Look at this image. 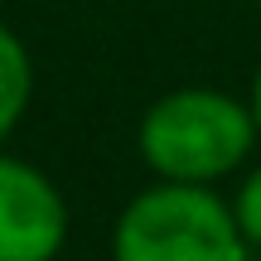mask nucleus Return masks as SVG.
Segmentation results:
<instances>
[{
    "label": "nucleus",
    "instance_id": "1",
    "mask_svg": "<svg viewBox=\"0 0 261 261\" xmlns=\"http://www.w3.org/2000/svg\"><path fill=\"white\" fill-rule=\"evenodd\" d=\"M242 223L208 189L169 179L130 198L116 223V261H247Z\"/></svg>",
    "mask_w": 261,
    "mask_h": 261
},
{
    "label": "nucleus",
    "instance_id": "2",
    "mask_svg": "<svg viewBox=\"0 0 261 261\" xmlns=\"http://www.w3.org/2000/svg\"><path fill=\"white\" fill-rule=\"evenodd\" d=\"M252 150V116L223 92H169L140 121V155L165 179L203 184L218 179Z\"/></svg>",
    "mask_w": 261,
    "mask_h": 261
},
{
    "label": "nucleus",
    "instance_id": "3",
    "mask_svg": "<svg viewBox=\"0 0 261 261\" xmlns=\"http://www.w3.org/2000/svg\"><path fill=\"white\" fill-rule=\"evenodd\" d=\"M68 237V208L34 165L0 155V261H54Z\"/></svg>",
    "mask_w": 261,
    "mask_h": 261
},
{
    "label": "nucleus",
    "instance_id": "4",
    "mask_svg": "<svg viewBox=\"0 0 261 261\" xmlns=\"http://www.w3.org/2000/svg\"><path fill=\"white\" fill-rule=\"evenodd\" d=\"M29 87H34V73H29L24 44L10 29H0V136H10V126L24 116Z\"/></svg>",
    "mask_w": 261,
    "mask_h": 261
},
{
    "label": "nucleus",
    "instance_id": "5",
    "mask_svg": "<svg viewBox=\"0 0 261 261\" xmlns=\"http://www.w3.org/2000/svg\"><path fill=\"white\" fill-rule=\"evenodd\" d=\"M237 223H242V232L261 242V169L242 184V198H237Z\"/></svg>",
    "mask_w": 261,
    "mask_h": 261
},
{
    "label": "nucleus",
    "instance_id": "6",
    "mask_svg": "<svg viewBox=\"0 0 261 261\" xmlns=\"http://www.w3.org/2000/svg\"><path fill=\"white\" fill-rule=\"evenodd\" d=\"M256 121H261V77H256Z\"/></svg>",
    "mask_w": 261,
    "mask_h": 261
}]
</instances>
